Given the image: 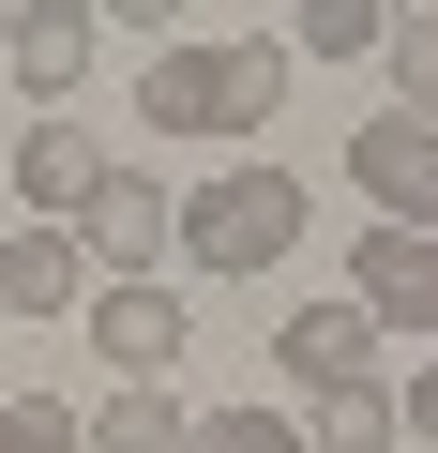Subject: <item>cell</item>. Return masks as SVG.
I'll list each match as a JSON object with an SVG mask.
<instances>
[{
    "label": "cell",
    "mask_w": 438,
    "mask_h": 453,
    "mask_svg": "<svg viewBox=\"0 0 438 453\" xmlns=\"http://www.w3.org/2000/svg\"><path fill=\"white\" fill-rule=\"evenodd\" d=\"M288 46H303V61H378V46H393V16H378V0H303Z\"/></svg>",
    "instance_id": "obj_13"
},
{
    "label": "cell",
    "mask_w": 438,
    "mask_h": 453,
    "mask_svg": "<svg viewBox=\"0 0 438 453\" xmlns=\"http://www.w3.org/2000/svg\"><path fill=\"white\" fill-rule=\"evenodd\" d=\"M0 136H16V121H0Z\"/></svg>",
    "instance_id": "obj_18"
},
{
    "label": "cell",
    "mask_w": 438,
    "mask_h": 453,
    "mask_svg": "<svg viewBox=\"0 0 438 453\" xmlns=\"http://www.w3.org/2000/svg\"><path fill=\"white\" fill-rule=\"evenodd\" d=\"M348 303H363L378 333H423V348H438V242L363 226V242H348Z\"/></svg>",
    "instance_id": "obj_8"
},
{
    "label": "cell",
    "mask_w": 438,
    "mask_h": 453,
    "mask_svg": "<svg viewBox=\"0 0 438 453\" xmlns=\"http://www.w3.org/2000/svg\"><path fill=\"white\" fill-rule=\"evenodd\" d=\"M273 378H288L303 408L348 393V378H378V318H363L348 288H333V303H288V318H273Z\"/></svg>",
    "instance_id": "obj_6"
},
{
    "label": "cell",
    "mask_w": 438,
    "mask_h": 453,
    "mask_svg": "<svg viewBox=\"0 0 438 453\" xmlns=\"http://www.w3.org/2000/svg\"><path fill=\"white\" fill-rule=\"evenodd\" d=\"M0 318H91L76 226H16V242H0Z\"/></svg>",
    "instance_id": "obj_10"
},
{
    "label": "cell",
    "mask_w": 438,
    "mask_h": 453,
    "mask_svg": "<svg viewBox=\"0 0 438 453\" xmlns=\"http://www.w3.org/2000/svg\"><path fill=\"white\" fill-rule=\"evenodd\" d=\"M0 61H16V91L61 121V91L91 76V16H76V0H0Z\"/></svg>",
    "instance_id": "obj_9"
},
{
    "label": "cell",
    "mask_w": 438,
    "mask_h": 453,
    "mask_svg": "<svg viewBox=\"0 0 438 453\" xmlns=\"http://www.w3.org/2000/svg\"><path fill=\"white\" fill-rule=\"evenodd\" d=\"M181 333H196L181 288H91V348H106L121 393H166V378H181Z\"/></svg>",
    "instance_id": "obj_5"
},
{
    "label": "cell",
    "mask_w": 438,
    "mask_h": 453,
    "mask_svg": "<svg viewBox=\"0 0 438 453\" xmlns=\"http://www.w3.org/2000/svg\"><path fill=\"white\" fill-rule=\"evenodd\" d=\"M288 242H303V181L288 166H211L196 196H181V257L196 273H288Z\"/></svg>",
    "instance_id": "obj_2"
},
{
    "label": "cell",
    "mask_w": 438,
    "mask_h": 453,
    "mask_svg": "<svg viewBox=\"0 0 438 453\" xmlns=\"http://www.w3.org/2000/svg\"><path fill=\"white\" fill-rule=\"evenodd\" d=\"M76 423H91V453H181L196 408H181V393H106V408H76Z\"/></svg>",
    "instance_id": "obj_12"
},
{
    "label": "cell",
    "mask_w": 438,
    "mask_h": 453,
    "mask_svg": "<svg viewBox=\"0 0 438 453\" xmlns=\"http://www.w3.org/2000/svg\"><path fill=\"white\" fill-rule=\"evenodd\" d=\"M393 121H438V0L393 16Z\"/></svg>",
    "instance_id": "obj_15"
},
{
    "label": "cell",
    "mask_w": 438,
    "mask_h": 453,
    "mask_svg": "<svg viewBox=\"0 0 438 453\" xmlns=\"http://www.w3.org/2000/svg\"><path fill=\"white\" fill-rule=\"evenodd\" d=\"M288 91V31H227V46H151L136 76V121L151 136H257Z\"/></svg>",
    "instance_id": "obj_1"
},
{
    "label": "cell",
    "mask_w": 438,
    "mask_h": 453,
    "mask_svg": "<svg viewBox=\"0 0 438 453\" xmlns=\"http://www.w3.org/2000/svg\"><path fill=\"white\" fill-rule=\"evenodd\" d=\"M181 453H303V408H196Z\"/></svg>",
    "instance_id": "obj_14"
},
{
    "label": "cell",
    "mask_w": 438,
    "mask_h": 453,
    "mask_svg": "<svg viewBox=\"0 0 438 453\" xmlns=\"http://www.w3.org/2000/svg\"><path fill=\"white\" fill-rule=\"evenodd\" d=\"M348 181H363V211L378 226H408V242H438V121H363L348 136Z\"/></svg>",
    "instance_id": "obj_4"
},
{
    "label": "cell",
    "mask_w": 438,
    "mask_h": 453,
    "mask_svg": "<svg viewBox=\"0 0 438 453\" xmlns=\"http://www.w3.org/2000/svg\"><path fill=\"white\" fill-rule=\"evenodd\" d=\"M181 242V196L151 181V166H106L91 181V211H76V257H91V288H151V257Z\"/></svg>",
    "instance_id": "obj_3"
},
{
    "label": "cell",
    "mask_w": 438,
    "mask_h": 453,
    "mask_svg": "<svg viewBox=\"0 0 438 453\" xmlns=\"http://www.w3.org/2000/svg\"><path fill=\"white\" fill-rule=\"evenodd\" d=\"M0 453H91V423L61 393H31V408H0Z\"/></svg>",
    "instance_id": "obj_16"
},
{
    "label": "cell",
    "mask_w": 438,
    "mask_h": 453,
    "mask_svg": "<svg viewBox=\"0 0 438 453\" xmlns=\"http://www.w3.org/2000/svg\"><path fill=\"white\" fill-rule=\"evenodd\" d=\"M393 438H408L393 378H348V393H318V408H303V453H393Z\"/></svg>",
    "instance_id": "obj_11"
},
{
    "label": "cell",
    "mask_w": 438,
    "mask_h": 453,
    "mask_svg": "<svg viewBox=\"0 0 438 453\" xmlns=\"http://www.w3.org/2000/svg\"><path fill=\"white\" fill-rule=\"evenodd\" d=\"M393 408H408V438H423V453H438V363H423V378H408V393H393Z\"/></svg>",
    "instance_id": "obj_17"
},
{
    "label": "cell",
    "mask_w": 438,
    "mask_h": 453,
    "mask_svg": "<svg viewBox=\"0 0 438 453\" xmlns=\"http://www.w3.org/2000/svg\"><path fill=\"white\" fill-rule=\"evenodd\" d=\"M0 181H16V226H76L91 181H106V151L76 121H16V136H0Z\"/></svg>",
    "instance_id": "obj_7"
}]
</instances>
